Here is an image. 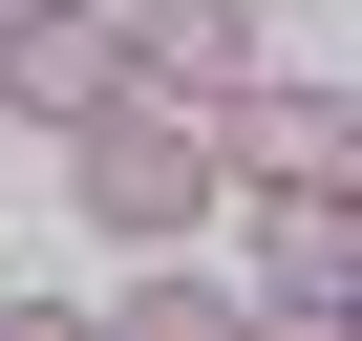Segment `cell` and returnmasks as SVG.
Instances as JSON below:
<instances>
[{"instance_id": "obj_3", "label": "cell", "mask_w": 362, "mask_h": 341, "mask_svg": "<svg viewBox=\"0 0 362 341\" xmlns=\"http://www.w3.org/2000/svg\"><path fill=\"white\" fill-rule=\"evenodd\" d=\"M128 86V0H22V22H0V107L22 128H86Z\"/></svg>"}, {"instance_id": "obj_2", "label": "cell", "mask_w": 362, "mask_h": 341, "mask_svg": "<svg viewBox=\"0 0 362 341\" xmlns=\"http://www.w3.org/2000/svg\"><path fill=\"white\" fill-rule=\"evenodd\" d=\"M214 192H362V107H341V86H277V64H256V86L214 107Z\"/></svg>"}, {"instance_id": "obj_4", "label": "cell", "mask_w": 362, "mask_h": 341, "mask_svg": "<svg viewBox=\"0 0 362 341\" xmlns=\"http://www.w3.org/2000/svg\"><path fill=\"white\" fill-rule=\"evenodd\" d=\"M277 43H256V0H128V86H170V107H235Z\"/></svg>"}, {"instance_id": "obj_1", "label": "cell", "mask_w": 362, "mask_h": 341, "mask_svg": "<svg viewBox=\"0 0 362 341\" xmlns=\"http://www.w3.org/2000/svg\"><path fill=\"white\" fill-rule=\"evenodd\" d=\"M64 192H86V235H107V256L192 235V214H214V107H170V86H107V107L64 128Z\"/></svg>"}, {"instance_id": "obj_6", "label": "cell", "mask_w": 362, "mask_h": 341, "mask_svg": "<svg viewBox=\"0 0 362 341\" xmlns=\"http://www.w3.org/2000/svg\"><path fill=\"white\" fill-rule=\"evenodd\" d=\"M0 22H22V0H0Z\"/></svg>"}, {"instance_id": "obj_5", "label": "cell", "mask_w": 362, "mask_h": 341, "mask_svg": "<svg viewBox=\"0 0 362 341\" xmlns=\"http://www.w3.org/2000/svg\"><path fill=\"white\" fill-rule=\"evenodd\" d=\"M341 277H362V192H256V299L341 320Z\"/></svg>"}]
</instances>
